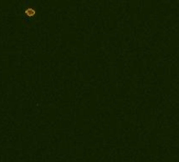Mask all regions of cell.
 <instances>
[{
	"mask_svg": "<svg viewBox=\"0 0 179 162\" xmlns=\"http://www.w3.org/2000/svg\"><path fill=\"white\" fill-rule=\"evenodd\" d=\"M35 15H36L35 8H31V7L27 8L24 10V12H23V16L25 17V18H28V19L33 18V17L35 16Z\"/></svg>",
	"mask_w": 179,
	"mask_h": 162,
	"instance_id": "1",
	"label": "cell"
}]
</instances>
